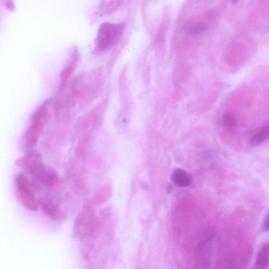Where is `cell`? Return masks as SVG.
Instances as JSON below:
<instances>
[{"label":"cell","mask_w":269,"mask_h":269,"mask_svg":"<svg viewBox=\"0 0 269 269\" xmlns=\"http://www.w3.org/2000/svg\"><path fill=\"white\" fill-rule=\"evenodd\" d=\"M50 104V100L44 101L35 110L32 118L31 127L27 130L25 136V140L30 147L36 145L44 129L48 117Z\"/></svg>","instance_id":"1"},{"label":"cell","mask_w":269,"mask_h":269,"mask_svg":"<svg viewBox=\"0 0 269 269\" xmlns=\"http://www.w3.org/2000/svg\"><path fill=\"white\" fill-rule=\"evenodd\" d=\"M124 26L123 24L104 22L101 24L98 32L96 44L100 51L112 48L121 37Z\"/></svg>","instance_id":"2"},{"label":"cell","mask_w":269,"mask_h":269,"mask_svg":"<svg viewBox=\"0 0 269 269\" xmlns=\"http://www.w3.org/2000/svg\"><path fill=\"white\" fill-rule=\"evenodd\" d=\"M15 185L20 202L24 207L31 211H37L39 205L28 177L20 173L16 177Z\"/></svg>","instance_id":"3"},{"label":"cell","mask_w":269,"mask_h":269,"mask_svg":"<svg viewBox=\"0 0 269 269\" xmlns=\"http://www.w3.org/2000/svg\"><path fill=\"white\" fill-rule=\"evenodd\" d=\"M19 167L25 169L31 176L37 179L46 169L42 163L41 155L35 150H31L26 155L16 163Z\"/></svg>","instance_id":"4"},{"label":"cell","mask_w":269,"mask_h":269,"mask_svg":"<svg viewBox=\"0 0 269 269\" xmlns=\"http://www.w3.org/2000/svg\"><path fill=\"white\" fill-rule=\"evenodd\" d=\"M80 53L76 48H75L71 55L70 58L67 65L63 69L60 78L63 84H65L70 78V76L74 72L78 64L79 60H80Z\"/></svg>","instance_id":"5"},{"label":"cell","mask_w":269,"mask_h":269,"mask_svg":"<svg viewBox=\"0 0 269 269\" xmlns=\"http://www.w3.org/2000/svg\"><path fill=\"white\" fill-rule=\"evenodd\" d=\"M39 207H40L45 214L53 220L59 219L61 216V210L56 204L49 200H37Z\"/></svg>","instance_id":"6"},{"label":"cell","mask_w":269,"mask_h":269,"mask_svg":"<svg viewBox=\"0 0 269 269\" xmlns=\"http://www.w3.org/2000/svg\"><path fill=\"white\" fill-rule=\"evenodd\" d=\"M171 179L174 184L180 188L189 187L192 183L191 176L185 170L180 168L173 171Z\"/></svg>","instance_id":"7"},{"label":"cell","mask_w":269,"mask_h":269,"mask_svg":"<svg viewBox=\"0 0 269 269\" xmlns=\"http://www.w3.org/2000/svg\"><path fill=\"white\" fill-rule=\"evenodd\" d=\"M269 265V243L265 244L259 249L256 261L255 266L258 269H264Z\"/></svg>","instance_id":"8"},{"label":"cell","mask_w":269,"mask_h":269,"mask_svg":"<svg viewBox=\"0 0 269 269\" xmlns=\"http://www.w3.org/2000/svg\"><path fill=\"white\" fill-rule=\"evenodd\" d=\"M269 139V125L263 128L253 136L250 141V144L252 147H256L264 143Z\"/></svg>","instance_id":"9"},{"label":"cell","mask_w":269,"mask_h":269,"mask_svg":"<svg viewBox=\"0 0 269 269\" xmlns=\"http://www.w3.org/2000/svg\"><path fill=\"white\" fill-rule=\"evenodd\" d=\"M207 30L205 24L202 22H197L191 24L187 29V33L192 36H197L203 34Z\"/></svg>","instance_id":"10"},{"label":"cell","mask_w":269,"mask_h":269,"mask_svg":"<svg viewBox=\"0 0 269 269\" xmlns=\"http://www.w3.org/2000/svg\"><path fill=\"white\" fill-rule=\"evenodd\" d=\"M90 146V139L88 137L84 138L80 142L77 148V155L78 158L83 159L88 155Z\"/></svg>","instance_id":"11"},{"label":"cell","mask_w":269,"mask_h":269,"mask_svg":"<svg viewBox=\"0 0 269 269\" xmlns=\"http://www.w3.org/2000/svg\"><path fill=\"white\" fill-rule=\"evenodd\" d=\"M222 122L225 128L232 130L236 125V118L232 113L225 112L222 116Z\"/></svg>","instance_id":"12"},{"label":"cell","mask_w":269,"mask_h":269,"mask_svg":"<svg viewBox=\"0 0 269 269\" xmlns=\"http://www.w3.org/2000/svg\"><path fill=\"white\" fill-rule=\"evenodd\" d=\"M262 228L264 232H269V211L264 220Z\"/></svg>","instance_id":"13"},{"label":"cell","mask_w":269,"mask_h":269,"mask_svg":"<svg viewBox=\"0 0 269 269\" xmlns=\"http://www.w3.org/2000/svg\"><path fill=\"white\" fill-rule=\"evenodd\" d=\"M5 6L6 9L10 11H13L15 9V5L12 0H6Z\"/></svg>","instance_id":"14"},{"label":"cell","mask_w":269,"mask_h":269,"mask_svg":"<svg viewBox=\"0 0 269 269\" xmlns=\"http://www.w3.org/2000/svg\"><path fill=\"white\" fill-rule=\"evenodd\" d=\"M167 189H168V193H171V191L172 190V187L171 186V185L169 184L168 186Z\"/></svg>","instance_id":"15"},{"label":"cell","mask_w":269,"mask_h":269,"mask_svg":"<svg viewBox=\"0 0 269 269\" xmlns=\"http://www.w3.org/2000/svg\"><path fill=\"white\" fill-rule=\"evenodd\" d=\"M239 1V0H232V2L233 4H235L237 2H238Z\"/></svg>","instance_id":"16"}]
</instances>
